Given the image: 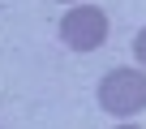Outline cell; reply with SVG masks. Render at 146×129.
I'll return each mask as SVG.
<instances>
[{"label": "cell", "mask_w": 146, "mask_h": 129, "mask_svg": "<svg viewBox=\"0 0 146 129\" xmlns=\"http://www.w3.org/2000/svg\"><path fill=\"white\" fill-rule=\"evenodd\" d=\"M99 108L112 116H133L146 108V73L142 69H112L99 82Z\"/></svg>", "instance_id": "6da1fadb"}, {"label": "cell", "mask_w": 146, "mask_h": 129, "mask_svg": "<svg viewBox=\"0 0 146 129\" xmlns=\"http://www.w3.org/2000/svg\"><path fill=\"white\" fill-rule=\"evenodd\" d=\"M60 39H64L73 52H95V47L108 39V13L95 9V5H78V9H69L64 22H60Z\"/></svg>", "instance_id": "7a4b0ae2"}, {"label": "cell", "mask_w": 146, "mask_h": 129, "mask_svg": "<svg viewBox=\"0 0 146 129\" xmlns=\"http://www.w3.org/2000/svg\"><path fill=\"white\" fill-rule=\"evenodd\" d=\"M133 56L146 64V30H137V39H133Z\"/></svg>", "instance_id": "3957f363"}, {"label": "cell", "mask_w": 146, "mask_h": 129, "mask_svg": "<svg viewBox=\"0 0 146 129\" xmlns=\"http://www.w3.org/2000/svg\"><path fill=\"white\" fill-rule=\"evenodd\" d=\"M116 129H142V125H116Z\"/></svg>", "instance_id": "277c9868"}]
</instances>
